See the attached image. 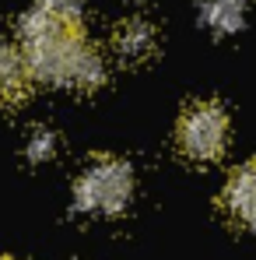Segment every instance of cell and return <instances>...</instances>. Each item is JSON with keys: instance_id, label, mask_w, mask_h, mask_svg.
Masks as SVG:
<instances>
[{"instance_id": "3", "label": "cell", "mask_w": 256, "mask_h": 260, "mask_svg": "<svg viewBox=\"0 0 256 260\" xmlns=\"http://www.w3.org/2000/svg\"><path fill=\"white\" fill-rule=\"evenodd\" d=\"M228 109L221 102H190L182 113H179V123H175V144L186 158L193 162H214L225 155L228 148Z\"/></svg>"}, {"instance_id": "2", "label": "cell", "mask_w": 256, "mask_h": 260, "mask_svg": "<svg viewBox=\"0 0 256 260\" xmlns=\"http://www.w3.org/2000/svg\"><path fill=\"white\" fill-rule=\"evenodd\" d=\"M133 197V169L116 155H95L74 179V208L81 215H120Z\"/></svg>"}, {"instance_id": "5", "label": "cell", "mask_w": 256, "mask_h": 260, "mask_svg": "<svg viewBox=\"0 0 256 260\" xmlns=\"http://www.w3.org/2000/svg\"><path fill=\"white\" fill-rule=\"evenodd\" d=\"M32 71H28V60H25V49L21 46H11L7 39H0V106H14L28 95L32 85Z\"/></svg>"}, {"instance_id": "7", "label": "cell", "mask_w": 256, "mask_h": 260, "mask_svg": "<svg viewBox=\"0 0 256 260\" xmlns=\"http://www.w3.org/2000/svg\"><path fill=\"white\" fill-rule=\"evenodd\" d=\"M200 21L214 36H232L246 25V0H200Z\"/></svg>"}, {"instance_id": "8", "label": "cell", "mask_w": 256, "mask_h": 260, "mask_svg": "<svg viewBox=\"0 0 256 260\" xmlns=\"http://www.w3.org/2000/svg\"><path fill=\"white\" fill-rule=\"evenodd\" d=\"M25 155L32 158V162H43L49 155H56V134L46 127H35L28 134V144H25Z\"/></svg>"}, {"instance_id": "4", "label": "cell", "mask_w": 256, "mask_h": 260, "mask_svg": "<svg viewBox=\"0 0 256 260\" xmlns=\"http://www.w3.org/2000/svg\"><path fill=\"white\" fill-rule=\"evenodd\" d=\"M221 204H225V211H228V218L235 225L256 232V158L246 162V166H239L235 173L228 176Z\"/></svg>"}, {"instance_id": "10", "label": "cell", "mask_w": 256, "mask_h": 260, "mask_svg": "<svg viewBox=\"0 0 256 260\" xmlns=\"http://www.w3.org/2000/svg\"><path fill=\"white\" fill-rule=\"evenodd\" d=\"M0 260H14V257H0Z\"/></svg>"}, {"instance_id": "6", "label": "cell", "mask_w": 256, "mask_h": 260, "mask_svg": "<svg viewBox=\"0 0 256 260\" xmlns=\"http://www.w3.org/2000/svg\"><path fill=\"white\" fill-rule=\"evenodd\" d=\"M113 49L123 63H144L148 56H155L158 49V36H155V25L144 21V18H127L116 25L113 32Z\"/></svg>"}, {"instance_id": "1", "label": "cell", "mask_w": 256, "mask_h": 260, "mask_svg": "<svg viewBox=\"0 0 256 260\" xmlns=\"http://www.w3.org/2000/svg\"><path fill=\"white\" fill-rule=\"evenodd\" d=\"M18 43L25 49V60L35 81L70 88V91H95L105 81V60L85 39V25L53 14L43 4L21 14Z\"/></svg>"}, {"instance_id": "9", "label": "cell", "mask_w": 256, "mask_h": 260, "mask_svg": "<svg viewBox=\"0 0 256 260\" xmlns=\"http://www.w3.org/2000/svg\"><path fill=\"white\" fill-rule=\"evenodd\" d=\"M39 4H43V7H49L53 14L67 18V21L85 25V7H88V0H39Z\"/></svg>"}]
</instances>
